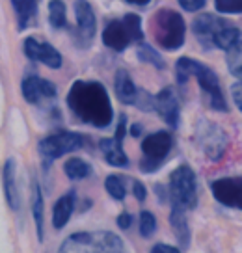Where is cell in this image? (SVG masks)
Wrapping results in <instances>:
<instances>
[{"mask_svg":"<svg viewBox=\"0 0 242 253\" xmlns=\"http://www.w3.org/2000/svg\"><path fill=\"white\" fill-rule=\"evenodd\" d=\"M67 106L78 121L94 128H108L114 121V106L99 80H75L67 91Z\"/></svg>","mask_w":242,"mask_h":253,"instance_id":"cell-1","label":"cell"},{"mask_svg":"<svg viewBox=\"0 0 242 253\" xmlns=\"http://www.w3.org/2000/svg\"><path fill=\"white\" fill-rule=\"evenodd\" d=\"M192 77L197 80V86L201 87V91L207 95V101H209V106L212 110L222 112V114L229 112L227 101L224 97L222 86H220L218 75L212 71L209 65H205L203 62L183 56L175 62V80H177L179 86H185L188 79H192Z\"/></svg>","mask_w":242,"mask_h":253,"instance_id":"cell-2","label":"cell"},{"mask_svg":"<svg viewBox=\"0 0 242 253\" xmlns=\"http://www.w3.org/2000/svg\"><path fill=\"white\" fill-rule=\"evenodd\" d=\"M153 34L156 45L164 50H179L187 40V24L179 11L162 8L153 17Z\"/></svg>","mask_w":242,"mask_h":253,"instance_id":"cell-3","label":"cell"},{"mask_svg":"<svg viewBox=\"0 0 242 253\" xmlns=\"http://www.w3.org/2000/svg\"><path fill=\"white\" fill-rule=\"evenodd\" d=\"M102 45L114 52H125L133 43L144 40L142 17L136 13H127L123 19L110 21L102 30Z\"/></svg>","mask_w":242,"mask_h":253,"instance_id":"cell-4","label":"cell"},{"mask_svg":"<svg viewBox=\"0 0 242 253\" xmlns=\"http://www.w3.org/2000/svg\"><path fill=\"white\" fill-rule=\"evenodd\" d=\"M194 142L207 160L218 162L224 158L227 147H229V136L218 123L203 118L195 123Z\"/></svg>","mask_w":242,"mask_h":253,"instance_id":"cell-5","label":"cell"},{"mask_svg":"<svg viewBox=\"0 0 242 253\" xmlns=\"http://www.w3.org/2000/svg\"><path fill=\"white\" fill-rule=\"evenodd\" d=\"M84 142L86 138L75 130H58L41 138L38 143V153L43 160V168H50V164L60 157L82 149Z\"/></svg>","mask_w":242,"mask_h":253,"instance_id":"cell-6","label":"cell"},{"mask_svg":"<svg viewBox=\"0 0 242 253\" xmlns=\"http://www.w3.org/2000/svg\"><path fill=\"white\" fill-rule=\"evenodd\" d=\"M80 250H92V252H123L125 246L123 240L112 231H95V233H75L67 237L60 246V252H80Z\"/></svg>","mask_w":242,"mask_h":253,"instance_id":"cell-7","label":"cell"},{"mask_svg":"<svg viewBox=\"0 0 242 253\" xmlns=\"http://www.w3.org/2000/svg\"><path fill=\"white\" fill-rule=\"evenodd\" d=\"M173 149V136L168 130H156L142 140L140 169L144 173H155L166 162Z\"/></svg>","mask_w":242,"mask_h":253,"instance_id":"cell-8","label":"cell"},{"mask_svg":"<svg viewBox=\"0 0 242 253\" xmlns=\"http://www.w3.org/2000/svg\"><path fill=\"white\" fill-rule=\"evenodd\" d=\"M168 190H170V203H177L187 211L197 207V177L194 169L187 164L175 168L172 171Z\"/></svg>","mask_w":242,"mask_h":253,"instance_id":"cell-9","label":"cell"},{"mask_svg":"<svg viewBox=\"0 0 242 253\" xmlns=\"http://www.w3.org/2000/svg\"><path fill=\"white\" fill-rule=\"evenodd\" d=\"M211 192L220 205L235 211H242V175L220 177L211 182Z\"/></svg>","mask_w":242,"mask_h":253,"instance_id":"cell-10","label":"cell"},{"mask_svg":"<svg viewBox=\"0 0 242 253\" xmlns=\"http://www.w3.org/2000/svg\"><path fill=\"white\" fill-rule=\"evenodd\" d=\"M23 50L30 62L41 63L48 69H60L63 63V58L58 52V48L47 41H39L38 38H32V36L23 41Z\"/></svg>","mask_w":242,"mask_h":253,"instance_id":"cell-11","label":"cell"},{"mask_svg":"<svg viewBox=\"0 0 242 253\" xmlns=\"http://www.w3.org/2000/svg\"><path fill=\"white\" fill-rule=\"evenodd\" d=\"M75 17H77V32L75 40L80 47L92 45L97 32V17L88 0H75Z\"/></svg>","mask_w":242,"mask_h":253,"instance_id":"cell-12","label":"cell"},{"mask_svg":"<svg viewBox=\"0 0 242 253\" xmlns=\"http://www.w3.org/2000/svg\"><path fill=\"white\" fill-rule=\"evenodd\" d=\"M155 112L170 128H179L181 123V104L179 97L172 86H166L155 95Z\"/></svg>","mask_w":242,"mask_h":253,"instance_id":"cell-13","label":"cell"},{"mask_svg":"<svg viewBox=\"0 0 242 253\" xmlns=\"http://www.w3.org/2000/svg\"><path fill=\"white\" fill-rule=\"evenodd\" d=\"M24 101L28 104H39L43 101H54L56 86L47 79H41L38 75H26L21 84Z\"/></svg>","mask_w":242,"mask_h":253,"instance_id":"cell-14","label":"cell"},{"mask_svg":"<svg viewBox=\"0 0 242 253\" xmlns=\"http://www.w3.org/2000/svg\"><path fill=\"white\" fill-rule=\"evenodd\" d=\"M226 24H227L226 19L214 15V13H201V15H197L194 19L192 32H194L197 43H199L205 50H212V48H214L212 47V38H214V34H216L220 28H224Z\"/></svg>","mask_w":242,"mask_h":253,"instance_id":"cell-15","label":"cell"},{"mask_svg":"<svg viewBox=\"0 0 242 253\" xmlns=\"http://www.w3.org/2000/svg\"><path fill=\"white\" fill-rule=\"evenodd\" d=\"M2 184H4V198L8 201V207L13 212H19V209H21V192H19V181H17V162L13 158H8L4 162Z\"/></svg>","mask_w":242,"mask_h":253,"instance_id":"cell-16","label":"cell"},{"mask_svg":"<svg viewBox=\"0 0 242 253\" xmlns=\"http://www.w3.org/2000/svg\"><path fill=\"white\" fill-rule=\"evenodd\" d=\"M30 214L32 218H34L38 240L43 242L45 240V201H43L41 186H39L38 179L34 175H32V181H30Z\"/></svg>","mask_w":242,"mask_h":253,"instance_id":"cell-17","label":"cell"},{"mask_svg":"<svg viewBox=\"0 0 242 253\" xmlns=\"http://www.w3.org/2000/svg\"><path fill=\"white\" fill-rule=\"evenodd\" d=\"M75 207H77V192L75 190H69L67 194H63L62 198L56 201L52 207V227L56 231L63 229L69 223Z\"/></svg>","mask_w":242,"mask_h":253,"instance_id":"cell-18","label":"cell"},{"mask_svg":"<svg viewBox=\"0 0 242 253\" xmlns=\"http://www.w3.org/2000/svg\"><path fill=\"white\" fill-rule=\"evenodd\" d=\"M114 91H116L117 101L127 106H134L136 97H138V87L133 82L129 71L125 69H117L114 75Z\"/></svg>","mask_w":242,"mask_h":253,"instance_id":"cell-19","label":"cell"},{"mask_svg":"<svg viewBox=\"0 0 242 253\" xmlns=\"http://www.w3.org/2000/svg\"><path fill=\"white\" fill-rule=\"evenodd\" d=\"M170 223H172L173 235H175V238H177L179 246H183V248H188V246H190L192 233H190V225H188L187 209H185V207H181V205H177V203H172Z\"/></svg>","mask_w":242,"mask_h":253,"instance_id":"cell-20","label":"cell"},{"mask_svg":"<svg viewBox=\"0 0 242 253\" xmlns=\"http://www.w3.org/2000/svg\"><path fill=\"white\" fill-rule=\"evenodd\" d=\"M99 149H101L106 164H110L112 168L129 166V157L123 151V143L117 142L116 138H102V140H99Z\"/></svg>","mask_w":242,"mask_h":253,"instance_id":"cell-21","label":"cell"},{"mask_svg":"<svg viewBox=\"0 0 242 253\" xmlns=\"http://www.w3.org/2000/svg\"><path fill=\"white\" fill-rule=\"evenodd\" d=\"M15 11L17 28L23 32L36 23L38 17V0H9Z\"/></svg>","mask_w":242,"mask_h":253,"instance_id":"cell-22","label":"cell"},{"mask_svg":"<svg viewBox=\"0 0 242 253\" xmlns=\"http://www.w3.org/2000/svg\"><path fill=\"white\" fill-rule=\"evenodd\" d=\"M242 38V32L237 28V26H231V24H226L224 28H220L214 38H212V47L220 48V50H229V48L237 45Z\"/></svg>","mask_w":242,"mask_h":253,"instance_id":"cell-23","label":"cell"},{"mask_svg":"<svg viewBox=\"0 0 242 253\" xmlns=\"http://www.w3.org/2000/svg\"><path fill=\"white\" fill-rule=\"evenodd\" d=\"M136 56L142 63H147L151 67H155L158 71H162L166 67V62L162 54L156 50L155 47H151L149 43H144V41H138V47H136Z\"/></svg>","mask_w":242,"mask_h":253,"instance_id":"cell-24","label":"cell"},{"mask_svg":"<svg viewBox=\"0 0 242 253\" xmlns=\"http://www.w3.org/2000/svg\"><path fill=\"white\" fill-rule=\"evenodd\" d=\"M63 173H65V177L69 181H82V179H86L88 175L92 173V166L88 164L84 158L71 157L63 164Z\"/></svg>","mask_w":242,"mask_h":253,"instance_id":"cell-25","label":"cell"},{"mask_svg":"<svg viewBox=\"0 0 242 253\" xmlns=\"http://www.w3.org/2000/svg\"><path fill=\"white\" fill-rule=\"evenodd\" d=\"M48 23L56 30L67 26V8H65L63 0H50L48 2Z\"/></svg>","mask_w":242,"mask_h":253,"instance_id":"cell-26","label":"cell"},{"mask_svg":"<svg viewBox=\"0 0 242 253\" xmlns=\"http://www.w3.org/2000/svg\"><path fill=\"white\" fill-rule=\"evenodd\" d=\"M226 63L235 79L242 80V40L229 50H226Z\"/></svg>","mask_w":242,"mask_h":253,"instance_id":"cell-27","label":"cell"},{"mask_svg":"<svg viewBox=\"0 0 242 253\" xmlns=\"http://www.w3.org/2000/svg\"><path fill=\"white\" fill-rule=\"evenodd\" d=\"M104 188H106L110 198L116 199V201H123L127 196L125 181H123V177H119V175H108V177L104 179Z\"/></svg>","mask_w":242,"mask_h":253,"instance_id":"cell-28","label":"cell"},{"mask_svg":"<svg viewBox=\"0 0 242 253\" xmlns=\"http://www.w3.org/2000/svg\"><path fill=\"white\" fill-rule=\"evenodd\" d=\"M140 235L144 238H149L155 235L156 231V218L155 214L151 212V211H142L140 212Z\"/></svg>","mask_w":242,"mask_h":253,"instance_id":"cell-29","label":"cell"},{"mask_svg":"<svg viewBox=\"0 0 242 253\" xmlns=\"http://www.w3.org/2000/svg\"><path fill=\"white\" fill-rule=\"evenodd\" d=\"M214 8L224 15H242V0H214Z\"/></svg>","mask_w":242,"mask_h":253,"instance_id":"cell-30","label":"cell"},{"mask_svg":"<svg viewBox=\"0 0 242 253\" xmlns=\"http://www.w3.org/2000/svg\"><path fill=\"white\" fill-rule=\"evenodd\" d=\"M133 196L138 203H144L145 198H147V188H145V184L142 181H138V179L133 181Z\"/></svg>","mask_w":242,"mask_h":253,"instance_id":"cell-31","label":"cell"},{"mask_svg":"<svg viewBox=\"0 0 242 253\" xmlns=\"http://www.w3.org/2000/svg\"><path fill=\"white\" fill-rule=\"evenodd\" d=\"M177 2L185 11H199L201 8H205L207 0H177Z\"/></svg>","mask_w":242,"mask_h":253,"instance_id":"cell-32","label":"cell"},{"mask_svg":"<svg viewBox=\"0 0 242 253\" xmlns=\"http://www.w3.org/2000/svg\"><path fill=\"white\" fill-rule=\"evenodd\" d=\"M125 134H127V116H125V114H121V116H119V119H117L116 134H114V138H116L117 142L123 143V140H125Z\"/></svg>","mask_w":242,"mask_h":253,"instance_id":"cell-33","label":"cell"},{"mask_svg":"<svg viewBox=\"0 0 242 253\" xmlns=\"http://www.w3.org/2000/svg\"><path fill=\"white\" fill-rule=\"evenodd\" d=\"M133 221H134V216H133V214H129V212H121L116 218L117 227H119L121 231H129V229H131V227H133Z\"/></svg>","mask_w":242,"mask_h":253,"instance_id":"cell-34","label":"cell"},{"mask_svg":"<svg viewBox=\"0 0 242 253\" xmlns=\"http://www.w3.org/2000/svg\"><path fill=\"white\" fill-rule=\"evenodd\" d=\"M231 97H233L237 108L242 112V80L235 82L233 86H231Z\"/></svg>","mask_w":242,"mask_h":253,"instance_id":"cell-35","label":"cell"},{"mask_svg":"<svg viewBox=\"0 0 242 253\" xmlns=\"http://www.w3.org/2000/svg\"><path fill=\"white\" fill-rule=\"evenodd\" d=\"M155 194L158 198V203H170V190L164 184H155Z\"/></svg>","mask_w":242,"mask_h":253,"instance_id":"cell-36","label":"cell"},{"mask_svg":"<svg viewBox=\"0 0 242 253\" xmlns=\"http://www.w3.org/2000/svg\"><path fill=\"white\" fill-rule=\"evenodd\" d=\"M179 246H170V244H155L151 248V253H179Z\"/></svg>","mask_w":242,"mask_h":253,"instance_id":"cell-37","label":"cell"},{"mask_svg":"<svg viewBox=\"0 0 242 253\" xmlns=\"http://www.w3.org/2000/svg\"><path fill=\"white\" fill-rule=\"evenodd\" d=\"M127 4H131V6H138V8H145L151 4V0H125Z\"/></svg>","mask_w":242,"mask_h":253,"instance_id":"cell-38","label":"cell"},{"mask_svg":"<svg viewBox=\"0 0 242 253\" xmlns=\"http://www.w3.org/2000/svg\"><path fill=\"white\" fill-rule=\"evenodd\" d=\"M142 128H144V126H142L140 123H134V125H131V128H129V130H131V136L138 138V136L142 134Z\"/></svg>","mask_w":242,"mask_h":253,"instance_id":"cell-39","label":"cell"}]
</instances>
